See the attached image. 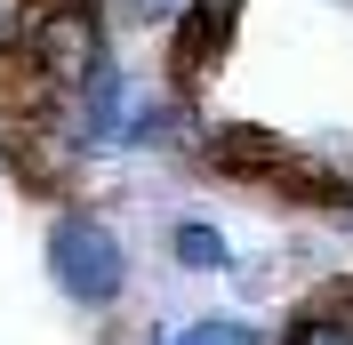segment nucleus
I'll return each mask as SVG.
<instances>
[{"label": "nucleus", "instance_id": "7ed1b4c3", "mask_svg": "<svg viewBox=\"0 0 353 345\" xmlns=\"http://www.w3.org/2000/svg\"><path fill=\"white\" fill-rule=\"evenodd\" d=\"M121 152H201L193 129V97L169 81H153L145 97H129V121H121Z\"/></svg>", "mask_w": 353, "mask_h": 345}, {"label": "nucleus", "instance_id": "f257e3e1", "mask_svg": "<svg viewBox=\"0 0 353 345\" xmlns=\"http://www.w3.org/2000/svg\"><path fill=\"white\" fill-rule=\"evenodd\" d=\"M41 273L72 313H97V322L121 313L129 289H137V257L121 241V225L105 209H81V201H57V217L41 233Z\"/></svg>", "mask_w": 353, "mask_h": 345}, {"label": "nucleus", "instance_id": "0eeeda50", "mask_svg": "<svg viewBox=\"0 0 353 345\" xmlns=\"http://www.w3.org/2000/svg\"><path fill=\"white\" fill-rule=\"evenodd\" d=\"M24 32H32V0H0V65L24 48Z\"/></svg>", "mask_w": 353, "mask_h": 345}, {"label": "nucleus", "instance_id": "20e7f679", "mask_svg": "<svg viewBox=\"0 0 353 345\" xmlns=\"http://www.w3.org/2000/svg\"><path fill=\"white\" fill-rule=\"evenodd\" d=\"M169 265L185 281H217V273H233V257H241V249H233V241H225V225H209V217H169Z\"/></svg>", "mask_w": 353, "mask_h": 345}, {"label": "nucleus", "instance_id": "423d86ee", "mask_svg": "<svg viewBox=\"0 0 353 345\" xmlns=\"http://www.w3.org/2000/svg\"><path fill=\"white\" fill-rule=\"evenodd\" d=\"M176 337H185V345H273L265 322H249V313H193Z\"/></svg>", "mask_w": 353, "mask_h": 345}, {"label": "nucleus", "instance_id": "6e6552de", "mask_svg": "<svg viewBox=\"0 0 353 345\" xmlns=\"http://www.w3.org/2000/svg\"><path fill=\"white\" fill-rule=\"evenodd\" d=\"M137 345H185V337H176V329H145Z\"/></svg>", "mask_w": 353, "mask_h": 345}, {"label": "nucleus", "instance_id": "f03ea898", "mask_svg": "<svg viewBox=\"0 0 353 345\" xmlns=\"http://www.w3.org/2000/svg\"><path fill=\"white\" fill-rule=\"evenodd\" d=\"M129 65H121V48H97V57H88V72L81 81L65 88V97H57V121H65L72 129V145L88 152V161H105V152H121V121H129Z\"/></svg>", "mask_w": 353, "mask_h": 345}, {"label": "nucleus", "instance_id": "39448f33", "mask_svg": "<svg viewBox=\"0 0 353 345\" xmlns=\"http://www.w3.org/2000/svg\"><path fill=\"white\" fill-rule=\"evenodd\" d=\"M273 345H353V297H313L289 313V329Z\"/></svg>", "mask_w": 353, "mask_h": 345}]
</instances>
